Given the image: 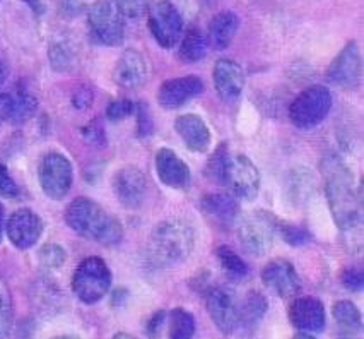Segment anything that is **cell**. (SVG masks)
Returning <instances> with one entry per match:
<instances>
[{"label":"cell","instance_id":"3","mask_svg":"<svg viewBox=\"0 0 364 339\" xmlns=\"http://www.w3.org/2000/svg\"><path fill=\"white\" fill-rule=\"evenodd\" d=\"M196 247V231L183 219L159 223L149 236L147 256L154 268L168 269L185 262Z\"/></svg>","mask_w":364,"mask_h":339},{"label":"cell","instance_id":"25","mask_svg":"<svg viewBox=\"0 0 364 339\" xmlns=\"http://www.w3.org/2000/svg\"><path fill=\"white\" fill-rule=\"evenodd\" d=\"M333 319L341 334L344 336H355L363 329V315L359 308L349 300H341L332 308Z\"/></svg>","mask_w":364,"mask_h":339},{"label":"cell","instance_id":"5","mask_svg":"<svg viewBox=\"0 0 364 339\" xmlns=\"http://www.w3.org/2000/svg\"><path fill=\"white\" fill-rule=\"evenodd\" d=\"M332 108V93L328 88L315 84L298 95L289 107V120L298 129H313L328 115Z\"/></svg>","mask_w":364,"mask_h":339},{"label":"cell","instance_id":"7","mask_svg":"<svg viewBox=\"0 0 364 339\" xmlns=\"http://www.w3.org/2000/svg\"><path fill=\"white\" fill-rule=\"evenodd\" d=\"M89 31L95 41L105 46H118L124 43L125 23L124 16L108 0H98L89 7Z\"/></svg>","mask_w":364,"mask_h":339},{"label":"cell","instance_id":"33","mask_svg":"<svg viewBox=\"0 0 364 339\" xmlns=\"http://www.w3.org/2000/svg\"><path fill=\"white\" fill-rule=\"evenodd\" d=\"M40 262L48 269H57L65 262V250L58 245L50 244L40 250Z\"/></svg>","mask_w":364,"mask_h":339},{"label":"cell","instance_id":"38","mask_svg":"<svg viewBox=\"0 0 364 339\" xmlns=\"http://www.w3.org/2000/svg\"><path fill=\"white\" fill-rule=\"evenodd\" d=\"M363 271L358 268L346 269L342 273V285L350 291H361L363 290Z\"/></svg>","mask_w":364,"mask_h":339},{"label":"cell","instance_id":"20","mask_svg":"<svg viewBox=\"0 0 364 339\" xmlns=\"http://www.w3.org/2000/svg\"><path fill=\"white\" fill-rule=\"evenodd\" d=\"M214 86L219 96L226 101L238 100L245 88V72L240 63L231 58H221L214 66Z\"/></svg>","mask_w":364,"mask_h":339},{"label":"cell","instance_id":"16","mask_svg":"<svg viewBox=\"0 0 364 339\" xmlns=\"http://www.w3.org/2000/svg\"><path fill=\"white\" fill-rule=\"evenodd\" d=\"M204 93V80L198 75H185V78L169 79L161 84L158 91V103L164 110H176L197 98Z\"/></svg>","mask_w":364,"mask_h":339},{"label":"cell","instance_id":"31","mask_svg":"<svg viewBox=\"0 0 364 339\" xmlns=\"http://www.w3.org/2000/svg\"><path fill=\"white\" fill-rule=\"evenodd\" d=\"M277 231L281 233L282 240L286 244L293 245V247H299V245H306L311 240L310 233L306 228L298 226V224L286 223V221H277Z\"/></svg>","mask_w":364,"mask_h":339},{"label":"cell","instance_id":"28","mask_svg":"<svg viewBox=\"0 0 364 339\" xmlns=\"http://www.w3.org/2000/svg\"><path fill=\"white\" fill-rule=\"evenodd\" d=\"M207 53V41L197 29H188L180 45V58L183 62L193 63L202 61Z\"/></svg>","mask_w":364,"mask_h":339},{"label":"cell","instance_id":"22","mask_svg":"<svg viewBox=\"0 0 364 339\" xmlns=\"http://www.w3.org/2000/svg\"><path fill=\"white\" fill-rule=\"evenodd\" d=\"M200 207L205 216L213 218L223 226H231L240 213L238 202L230 194H207L202 197Z\"/></svg>","mask_w":364,"mask_h":339},{"label":"cell","instance_id":"36","mask_svg":"<svg viewBox=\"0 0 364 339\" xmlns=\"http://www.w3.org/2000/svg\"><path fill=\"white\" fill-rule=\"evenodd\" d=\"M135 110H137V135L139 137H149L152 134V129H154V124L151 120L147 103L146 101H141V103L135 105Z\"/></svg>","mask_w":364,"mask_h":339},{"label":"cell","instance_id":"34","mask_svg":"<svg viewBox=\"0 0 364 339\" xmlns=\"http://www.w3.org/2000/svg\"><path fill=\"white\" fill-rule=\"evenodd\" d=\"M113 2L124 18H139L147 11V0H113Z\"/></svg>","mask_w":364,"mask_h":339},{"label":"cell","instance_id":"35","mask_svg":"<svg viewBox=\"0 0 364 339\" xmlns=\"http://www.w3.org/2000/svg\"><path fill=\"white\" fill-rule=\"evenodd\" d=\"M134 112H135L134 101L124 98V100H117L113 101V103H109V107L107 110V117L112 122H120L129 115H132Z\"/></svg>","mask_w":364,"mask_h":339},{"label":"cell","instance_id":"21","mask_svg":"<svg viewBox=\"0 0 364 339\" xmlns=\"http://www.w3.org/2000/svg\"><path fill=\"white\" fill-rule=\"evenodd\" d=\"M175 129L190 151L205 152L209 150L213 135H210L209 127L198 115L185 113V115L178 117L175 122Z\"/></svg>","mask_w":364,"mask_h":339},{"label":"cell","instance_id":"18","mask_svg":"<svg viewBox=\"0 0 364 339\" xmlns=\"http://www.w3.org/2000/svg\"><path fill=\"white\" fill-rule=\"evenodd\" d=\"M147 78H149V63L146 57L134 48L125 50L113 71L115 83L125 90H135V88H141Z\"/></svg>","mask_w":364,"mask_h":339},{"label":"cell","instance_id":"15","mask_svg":"<svg viewBox=\"0 0 364 339\" xmlns=\"http://www.w3.org/2000/svg\"><path fill=\"white\" fill-rule=\"evenodd\" d=\"M289 320L294 329L301 330L303 336L323 333L327 324L323 303L315 296L296 298L289 308Z\"/></svg>","mask_w":364,"mask_h":339},{"label":"cell","instance_id":"41","mask_svg":"<svg viewBox=\"0 0 364 339\" xmlns=\"http://www.w3.org/2000/svg\"><path fill=\"white\" fill-rule=\"evenodd\" d=\"M72 103L77 110H84L89 108L92 103V93L87 88H80L79 91L74 93V98H72Z\"/></svg>","mask_w":364,"mask_h":339},{"label":"cell","instance_id":"30","mask_svg":"<svg viewBox=\"0 0 364 339\" xmlns=\"http://www.w3.org/2000/svg\"><path fill=\"white\" fill-rule=\"evenodd\" d=\"M215 256H218L219 264L224 269V273L228 274L231 279H241L248 274V266L235 250L230 247H219L215 250Z\"/></svg>","mask_w":364,"mask_h":339},{"label":"cell","instance_id":"37","mask_svg":"<svg viewBox=\"0 0 364 339\" xmlns=\"http://www.w3.org/2000/svg\"><path fill=\"white\" fill-rule=\"evenodd\" d=\"M19 194V187L16 184L14 179L11 177L9 170L4 165H0V196L12 199V197H18Z\"/></svg>","mask_w":364,"mask_h":339},{"label":"cell","instance_id":"2","mask_svg":"<svg viewBox=\"0 0 364 339\" xmlns=\"http://www.w3.org/2000/svg\"><path fill=\"white\" fill-rule=\"evenodd\" d=\"M65 223L77 235L107 247L118 245L124 239L122 223L87 197H77L70 202L65 209Z\"/></svg>","mask_w":364,"mask_h":339},{"label":"cell","instance_id":"10","mask_svg":"<svg viewBox=\"0 0 364 339\" xmlns=\"http://www.w3.org/2000/svg\"><path fill=\"white\" fill-rule=\"evenodd\" d=\"M146 173L135 167H124L118 170L115 179H113V192L120 204L127 209H139L147 197Z\"/></svg>","mask_w":364,"mask_h":339},{"label":"cell","instance_id":"45","mask_svg":"<svg viewBox=\"0 0 364 339\" xmlns=\"http://www.w3.org/2000/svg\"><path fill=\"white\" fill-rule=\"evenodd\" d=\"M6 78H7V69H6V66H4L2 58H0V86L6 83Z\"/></svg>","mask_w":364,"mask_h":339},{"label":"cell","instance_id":"19","mask_svg":"<svg viewBox=\"0 0 364 339\" xmlns=\"http://www.w3.org/2000/svg\"><path fill=\"white\" fill-rule=\"evenodd\" d=\"M156 173L166 187L176 190L188 189L190 180H192L188 165L168 147H161L156 155Z\"/></svg>","mask_w":364,"mask_h":339},{"label":"cell","instance_id":"12","mask_svg":"<svg viewBox=\"0 0 364 339\" xmlns=\"http://www.w3.org/2000/svg\"><path fill=\"white\" fill-rule=\"evenodd\" d=\"M328 80L347 90H354L359 86L363 78V58L358 45L350 41L342 48V52L333 58L328 67Z\"/></svg>","mask_w":364,"mask_h":339},{"label":"cell","instance_id":"44","mask_svg":"<svg viewBox=\"0 0 364 339\" xmlns=\"http://www.w3.org/2000/svg\"><path fill=\"white\" fill-rule=\"evenodd\" d=\"M26 2H29V6H31L33 11L38 12V14H41V12H43V6L40 4V0H26Z\"/></svg>","mask_w":364,"mask_h":339},{"label":"cell","instance_id":"14","mask_svg":"<svg viewBox=\"0 0 364 339\" xmlns=\"http://www.w3.org/2000/svg\"><path fill=\"white\" fill-rule=\"evenodd\" d=\"M226 185H230L235 196L245 201H253L260 190V173L253 165V161L245 155L231 158L230 170H228Z\"/></svg>","mask_w":364,"mask_h":339},{"label":"cell","instance_id":"4","mask_svg":"<svg viewBox=\"0 0 364 339\" xmlns=\"http://www.w3.org/2000/svg\"><path fill=\"white\" fill-rule=\"evenodd\" d=\"M112 288V273L101 257H87L72 276V291L82 303L92 305L105 298Z\"/></svg>","mask_w":364,"mask_h":339},{"label":"cell","instance_id":"26","mask_svg":"<svg viewBox=\"0 0 364 339\" xmlns=\"http://www.w3.org/2000/svg\"><path fill=\"white\" fill-rule=\"evenodd\" d=\"M166 324L171 339H188L196 334V319L185 308H173L166 313Z\"/></svg>","mask_w":364,"mask_h":339},{"label":"cell","instance_id":"24","mask_svg":"<svg viewBox=\"0 0 364 339\" xmlns=\"http://www.w3.org/2000/svg\"><path fill=\"white\" fill-rule=\"evenodd\" d=\"M267 308L269 303L260 291H248L243 302H240V328L248 330L257 328L265 317Z\"/></svg>","mask_w":364,"mask_h":339},{"label":"cell","instance_id":"8","mask_svg":"<svg viewBox=\"0 0 364 339\" xmlns=\"http://www.w3.org/2000/svg\"><path fill=\"white\" fill-rule=\"evenodd\" d=\"M149 29L154 40L163 48H173L180 41L183 33V19L180 12L168 0H159L152 4L149 9Z\"/></svg>","mask_w":364,"mask_h":339},{"label":"cell","instance_id":"42","mask_svg":"<svg viewBox=\"0 0 364 339\" xmlns=\"http://www.w3.org/2000/svg\"><path fill=\"white\" fill-rule=\"evenodd\" d=\"M166 324V312L159 311L152 315V319L149 320V325H147V334L149 336H158L159 330L163 325Z\"/></svg>","mask_w":364,"mask_h":339},{"label":"cell","instance_id":"40","mask_svg":"<svg viewBox=\"0 0 364 339\" xmlns=\"http://www.w3.org/2000/svg\"><path fill=\"white\" fill-rule=\"evenodd\" d=\"M50 58H52V63H53L55 69L65 71L67 67H70L72 55L69 50H65V46L55 45V46H52V52H50Z\"/></svg>","mask_w":364,"mask_h":339},{"label":"cell","instance_id":"6","mask_svg":"<svg viewBox=\"0 0 364 339\" xmlns=\"http://www.w3.org/2000/svg\"><path fill=\"white\" fill-rule=\"evenodd\" d=\"M277 231V219L276 216L269 211H253L248 216H245L238 228V236L241 247L250 256H265L272 249L274 236Z\"/></svg>","mask_w":364,"mask_h":339},{"label":"cell","instance_id":"46","mask_svg":"<svg viewBox=\"0 0 364 339\" xmlns=\"http://www.w3.org/2000/svg\"><path fill=\"white\" fill-rule=\"evenodd\" d=\"M2 231H4V206L0 204V240H2Z\"/></svg>","mask_w":364,"mask_h":339},{"label":"cell","instance_id":"1","mask_svg":"<svg viewBox=\"0 0 364 339\" xmlns=\"http://www.w3.org/2000/svg\"><path fill=\"white\" fill-rule=\"evenodd\" d=\"M325 192L333 221L342 231H349L361 223L363 190H355L353 177L341 161H325Z\"/></svg>","mask_w":364,"mask_h":339},{"label":"cell","instance_id":"43","mask_svg":"<svg viewBox=\"0 0 364 339\" xmlns=\"http://www.w3.org/2000/svg\"><path fill=\"white\" fill-rule=\"evenodd\" d=\"M9 108H11V96L2 95V93H0V125H2L4 120L9 118Z\"/></svg>","mask_w":364,"mask_h":339},{"label":"cell","instance_id":"13","mask_svg":"<svg viewBox=\"0 0 364 339\" xmlns=\"http://www.w3.org/2000/svg\"><path fill=\"white\" fill-rule=\"evenodd\" d=\"M262 281L282 300L294 298L301 290V279L296 273L294 266L286 259L270 261L262 269Z\"/></svg>","mask_w":364,"mask_h":339},{"label":"cell","instance_id":"17","mask_svg":"<svg viewBox=\"0 0 364 339\" xmlns=\"http://www.w3.org/2000/svg\"><path fill=\"white\" fill-rule=\"evenodd\" d=\"M6 230L14 247L26 250L31 249L40 240L41 233H43V223L35 211L23 207V209L12 213Z\"/></svg>","mask_w":364,"mask_h":339},{"label":"cell","instance_id":"23","mask_svg":"<svg viewBox=\"0 0 364 339\" xmlns=\"http://www.w3.org/2000/svg\"><path fill=\"white\" fill-rule=\"evenodd\" d=\"M240 19L235 12H221V14L214 16L209 24V35L207 40L213 48L224 50L230 46V43L235 38L236 31H238Z\"/></svg>","mask_w":364,"mask_h":339},{"label":"cell","instance_id":"27","mask_svg":"<svg viewBox=\"0 0 364 339\" xmlns=\"http://www.w3.org/2000/svg\"><path fill=\"white\" fill-rule=\"evenodd\" d=\"M38 101L31 93L26 90H18L14 96H11L9 120L12 124H24L35 115Z\"/></svg>","mask_w":364,"mask_h":339},{"label":"cell","instance_id":"39","mask_svg":"<svg viewBox=\"0 0 364 339\" xmlns=\"http://www.w3.org/2000/svg\"><path fill=\"white\" fill-rule=\"evenodd\" d=\"M84 137H86L91 144H95V146H105V144H107V135H105V129L98 120L91 122V124H89L86 129H84Z\"/></svg>","mask_w":364,"mask_h":339},{"label":"cell","instance_id":"29","mask_svg":"<svg viewBox=\"0 0 364 339\" xmlns=\"http://www.w3.org/2000/svg\"><path fill=\"white\" fill-rule=\"evenodd\" d=\"M231 156L228 151V144H219L218 150L214 151V155L210 156L209 163H207L205 173L210 180H214L215 184L226 185L228 179V170H230Z\"/></svg>","mask_w":364,"mask_h":339},{"label":"cell","instance_id":"9","mask_svg":"<svg viewBox=\"0 0 364 339\" xmlns=\"http://www.w3.org/2000/svg\"><path fill=\"white\" fill-rule=\"evenodd\" d=\"M40 184L50 199L60 201L72 187V165L60 152H48L40 163Z\"/></svg>","mask_w":364,"mask_h":339},{"label":"cell","instance_id":"32","mask_svg":"<svg viewBox=\"0 0 364 339\" xmlns=\"http://www.w3.org/2000/svg\"><path fill=\"white\" fill-rule=\"evenodd\" d=\"M12 319H14V312H12V298L9 290L4 283H0V336L9 334L12 328Z\"/></svg>","mask_w":364,"mask_h":339},{"label":"cell","instance_id":"11","mask_svg":"<svg viewBox=\"0 0 364 339\" xmlns=\"http://www.w3.org/2000/svg\"><path fill=\"white\" fill-rule=\"evenodd\" d=\"M207 311L221 333L231 334L240 328V302L226 288H214L207 295Z\"/></svg>","mask_w":364,"mask_h":339}]
</instances>
